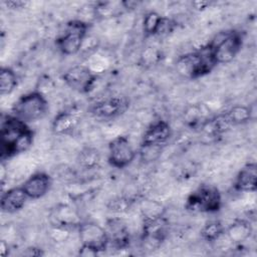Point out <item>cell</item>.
<instances>
[{
  "instance_id": "cell-1",
  "label": "cell",
  "mask_w": 257,
  "mask_h": 257,
  "mask_svg": "<svg viewBox=\"0 0 257 257\" xmlns=\"http://www.w3.org/2000/svg\"><path fill=\"white\" fill-rule=\"evenodd\" d=\"M34 132L29 123L11 113L0 119V159L2 162L27 152L33 145Z\"/></svg>"
},
{
  "instance_id": "cell-2",
  "label": "cell",
  "mask_w": 257,
  "mask_h": 257,
  "mask_svg": "<svg viewBox=\"0 0 257 257\" xmlns=\"http://www.w3.org/2000/svg\"><path fill=\"white\" fill-rule=\"evenodd\" d=\"M216 66L217 63L208 44L180 55L175 63L177 72L184 78L191 80L208 75Z\"/></svg>"
},
{
  "instance_id": "cell-3",
  "label": "cell",
  "mask_w": 257,
  "mask_h": 257,
  "mask_svg": "<svg viewBox=\"0 0 257 257\" xmlns=\"http://www.w3.org/2000/svg\"><path fill=\"white\" fill-rule=\"evenodd\" d=\"M244 34L238 29H227L218 32L207 44L218 64L231 62L243 47Z\"/></svg>"
},
{
  "instance_id": "cell-4",
  "label": "cell",
  "mask_w": 257,
  "mask_h": 257,
  "mask_svg": "<svg viewBox=\"0 0 257 257\" xmlns=\"http://www.w3.org/2000/svg\"><path fill=\"white\" fill-rule=\"evenodd\" d=\"M49 104L40 90H33L20 95L11 106V114L26 123L42 119L48 112Z\"/></svg>"
},
{
  "instance_id": "cell-5",
  "label": "cell",
  "mask_w": 257,
  "mask_h": 257,
  "mask_svg": "<svg viewBox=\"0 0 257 257\" xmlns=\"http://www.w3.org/2000/svg\"><path fill=\"white\" fill-rule=\"evenodd\" d=\"M223 206L222 194L217 186L201 184L186 198L185 209L191 213L214 214Z\"/></svg>"
},
{
  "instance_id": "cell-6",
  "label": "cell",
  "mask_w": 257,
  "mask_h": 257,
  "mask_svg": "<svg viewBox=\"0 0 257 257\" xmlns=\"http://www.w3.org/2000/svg\"><path fill=\"white\" fill-rule=\"evenodd\" d=\"M89 29L90 23L82 19H71L67 21L62 33L55 39L56 48L65 56L78 54L88 36Z\"/></svg>"
},
{
  "instance_id": "cell-7",
  "label": "cell",
  "mask_w": 257,
  "mask_h": 257,
  "mask_svg": "<svg viewBox=\"0 0 257 257\" xmlns=\"http://www.w3.org/2000/svg\"><path fill=\"white\" fill-rule=\"evenodd\" d=\"M80 241L79 254L95 256L109 247L108 236L104 226L94 221H82L77 227Z\"/></svg>"
},
{
  "instance_id": "cell-8",
  "label": "cell",
  "mask_w": 257,
  "mask_h": 257,
  "mask_svg": "<svg viewBox=\"0 0 257 257\" xmlns=\"http://www.w3.org/2000/svg\"><path fill=\"white\" fill-rule=\"evenodd\" d=\"M169 234V220L162 215L143 217L141 242L148 250L158 249Z\"/></svg>"
},
{
  "instance_id": "cell-9",
  "label": "cell",
  "mask_w": 257,
  "mask_h": 257,
  "mask_svg": "<svg viewBox=\"0 0 257 257\" xmlns=\"http://www.w3.org/2000/svg\"><path fill=\"white\" fill-rule=\"evenodd\" d=\"M61 78L67 87L80 94H87L92 91L97 81L96 73L83 64L69 67L63 72Z\"/></svg>"
},
{
  "instance_id": "cell-10",
  "label": "cell",
  "mask_w": 257,
  "mask_h": 257,
  "mask_svg": "<svg viewBox=\"0 0 257 257\" xmlns=\"http://www.w3.org/2000/svg\"><path fill=\"white\" fill-rule=\"evenodd\" d=\"M138 152L127 136H117L108 143L107 162L114 169H125L135 161Z\"/></svg>"
},
{
  "instance_id": "cell-11",
  "label": "cell",
  "mask_w": 257,
  "mask_h": 257,
  "mask_svg": "<svg viewBox=\"0 0 257 257\" xmlns=\"http://www.w3.org/2000/svg\"><path fill=\"white\" fill-rule=\"evenodd\" d=\"M130 107V100L122 95L99 99L88 107L89 114L98 120H112L122 115Z\"/></svg>"
},
{
  "instance_id": "cell-12",
  "label": "cell",
  "mask_w": 257,
  "mask_h": 257,
  "mask_svg": "<svg viewBox=\"0 0 257 257\" xmlns=\"http://www.w3.org/2000/svg\"><path fill=\"white\" fill-rule=\"evenodd\" d=\"M173 135L171 124L165 119H157L145 130L140 148H152L163 151Z\"/></svg>"
},
{
  "instance_id": "cell-13",
  "label": "cell",
  "mask_w": 257,
  "mask_h": 257,
  "mask_svg": "<svg viewBox=\"0 0 257 257\" xmlns=\"http://www.w3.org/2000/svg\"><path fill=\"white\" fill-rule=\"evenodd\" d=\"M177 24L171 18L163 16L157 11H148L142 21V29L145 38L168 35L173 32Z\"/></svg>"
},
{
  "instance_id": "cell-14",
  "label": "cell",
  "mask_w": 257,
  "mask_h": 257,
  "mask_svg": "<svg viewBox=\"0 0 257 257\" xmlns=\"http://www.w3.org/2000/svg\"><path fill=\"white\" fill-rule=\"evenodd\" d=\"M104 228L108 236L109 247L124 250L130 247L132 236L126 222L119 217H111L105 221Z\"/></svg>"
},
{
  "instance_id": "cell-15",
  "label": "cell",
  "mask_w": 257,
  "mask_h": 257,
  "mask_svg": "<svg viewBox=\"0 0 257 257\" xmlns=\"http://www.w3.org/2000/svg\"><path fill=\"white\" fill-rule=\"evenodd\" d=\"M29 200L44 197L52 187V178L45 172H36L28 177L21 185Z\"/></svg>"
},
{
  "instance_id": "cell-16",
  "label": "cell",
  "mask_w": 257,
  "mask_h": 257,
  "mask_svg": "<svg viewBox=\"0 0 257 257\" xmlns=\"http://www.w3.org/2000/svg\"><path fill=\"white\" fill-rule=\"evenodd\" d=\"M80 123L79 113L73 109L57 112L51 121V131L56 136H72Z\"/></svg>"
},
{
  "instance_id": "cell-17",
  "label": "cell",
  "mask_w": 257,
  "mask_h": 257,
  "mask_svg": "<svg viewBox=\"0 0 257 257\" xmlns=\"http://www.w3.org/2000/svg\"><path fill=\"white\" fill-rule=\"evenodd\" d=\"M233 189L239 193H254L257 189V165L255 162L246 163L237 173Z\"/></svg>"
},
{
  "instance_id": "cell-18",
  "label": "cell",
  "mask_w": 257,
  "mask_h": 257,
  "mask_svg": "<svg viewBox=\"0 0 257 257\" xmlns=\"http://www.w3.org/2000/svg\"><path fill=\"white\" fill-rule=\"evenodd\" d=\"M28 200L29 198L21 186L10 188L1 195V211L6 214H15L25 207Z\"/></svg>"
},
{
  "instance_id": "cell-19",
  "label": "cell",
  "mask_w": 257,
  "mask_h": 257,
  "mask_svg": "<svg viewBox=\"0 0 257 257\" xmlns=\"http://www.w3.org/2000/svg\"><path fill=\"white\" fill-rule=\"evenodd\" d=\"M82 222L77 212L68 205H58L50 213V223L52 226L62 227L69 230H77Z\"/></svg>"
},
{
  "instance_id": "cell-20",
  "label": "cell",
  "mask_w": 257,
  "mask_h": 257,
  "mask_svg": "<svg viewBox=\"0 0 257 257\" xmlns=\"http://www.w3.org/2000/svg\"><path fill=\"white\" fill-rule=\"evenodd\" d=\"M253 229L249 221L244 219H236L225 229V234L236 244L247 241L252 235Z\"/></svg>"
},
{
  "instance_id": "cell-21",
  "label": "cell",
  "mask_w": 257,
  "mask_h": 257,
  "mask_svg": "<svg viewBox=\"0 0 257 257\" xmlns=\"http://www.w3.org/2000/svg\"><path fill=\"white\" fill-rule=\"evenodd\" d=\"M101 161V155L99 151L93 147L82 148L76 157L77 165L86 171L96 169Z\"/></svg>"
},
{
  "instance_id": "cell-22",
  "label": "cell",
  "mask_w": 257,
  "mask_h": 257,
  "mask_svg": "<svg viewBox=\"0 0 257 257\" xmlns=\"http://www.w3.org/2000/svg\"><path fill=\"white\" fill-rule=\"evenodd\" d=\"M209 117L206 110L201 104H193L184 110V121L185 123L194 130H199L204 121Z\"/></svg>"
},
{
  "instance_id": "cell-23",
  "label": "cell",
  "mask_w": 257,
  "mask_h": 257,
  "mask_svg": "<svg viewBox=\"0 0 257 257\" xmlns=\"http://www.w3.org/2000/svg\"><path fill=\"white\" fill-rule=\"evenodd\" d=\"M224 114L232 126L247 123L252 118L251 107L241 104L233 105L224 110Z\"/></svg>"
},
{
  "instance_id": "cell-24",
  "label": "cell",
  "mask_w": 257,
  "mask_h": 257,
  "mask_svg": "<svg viewBox=\"0 0 257 257\" xmlns=\"http://www.w3.org/2000/svg\"><path fill=\"white\" fill-rule=\"evenodd\" d=\"M19 78L17 73L8 66H2L0 69V94L9 95L18 86Z\"/></svg>"
},
{
  "instance_id": "cell-25",
  "label": "cell",
  "mask_w": 257,
  "mask_h": 257,
  "mask_svg": "<svg viewBox=\"0 0 257 257\" xmlns=\"http://www.w3.org/2000/svg\"><path fill=\"white\" fill-rule=\"evenodd\" d=\"M225 229L226 227L221 221L211 220L202 227L200 235L204 241L208 243H214L225 235Z\"/></svg>"
},
{
  "instance_id": "cell-26",
  "label": "cell",
  "mask_w": 257,
  "mask_h": 257,
  "mask_svg": "<svg viewBox=\"0 0 257 257\" xmlns=\"http://www.w3.org/2000/svg\"><path fill=\"white\" fill-rule=\"evenodd\" d=\"M132 201L130 199L126 198H115L111 201H109L108 204V210L111 212H116V213H120V212H125L128 210V208L131 207Z\"/></svg>"
},
{
  "instance_id": "cell-27",
  "label": "cell",
  "mask_w": 257,
  "mask_h": 257,
  "mask_svg": "<svg viewBox=\"0 0 257 257\" xmlns=\"http://www.w3.org/2000/svg\"><path fill=\"white\" fill-rule=\"evenodd\" d=\"M22 255L28 256V257H39V256H43L44 252L42 251L41 248H38L35 246H30V247H27L23 251Z\"/></svg>"
},
{
  "instance_id": "cell-28",
  "label": "cell",
  "mask_w": 257,
  "mask_h": 257,
  "mask_svg": "<svg viewBox=\"0 0 257 257\" xmlns=\"http://www.w3.org/2000/svg\"><path fill=\"white\" fill-rule=\"evenodd\" d=\"M5 4L10 9H21V8H25L28 2L21 1V0H17V1L12 0V1H5Z\"/></svg>"
},
{
  "instance_id": "cell-29",
  "label": "cell",
  "mask_w": 257,
  "mask_h": 257,
  "mask_svg": "<svg viewBox=\"0 0 257 257\" xmlns=\"http://www.w3.org/2000/svg\"><path fill=\"white\" fill-rule=\"evenodd\" d=\"M0 254L3 257L9 254V246H8V243L5 242V240H1L0 242Z\"/></svg>"
},
{
  "instance_id": "cell-30",
  "label": "cell",
  "mask_w": 257,
  "mask_h": 257,
  "mask_svg": "<svg viewBox=\"0 0 257 257\" xmlns=\"http://www.w3.org/2000/svg\"><path fill=\"white\" fill-rule=\"evenodd\" d=\"M210 6V2H195L194 3V6L198 9H201V8H207V6Z\"/></svg>"
}]
</instances>
